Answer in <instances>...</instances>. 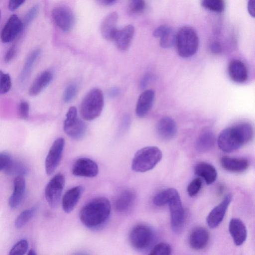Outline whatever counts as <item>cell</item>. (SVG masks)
<instances>
[{
	"instance_id": "cell-1",
	"label": "cell",
	"mask_w": 255,
	"mask_h": 255,
	"mask_svg": "<svg viewBox=\"0 0 255 255\" xmlns=\"http://www.w3.org/2000/svg\"><path fill=\"white\" fill-rule=\"evenodd\" d=\"M111 211V206L108 199L98 197L82 207L79 213V219L85 226L91 229H97L108 221Z\"/></svg>"
},
{
	"instance_id": "cell-2",
	"label": "cell",
	"mask_w": 255,
	"mask_h": 255,
	"mask_svg": "<svg viewBox=\"0 0 255 255\" xmlns=\"http://www.w3.org/2000/svg\"><path fill=\"white\" fill-rule=\"evenodd\" d=\"M253 133V128L248 123L226 128L220 132L218 137V147L225 152H233L250 142Z\"/></svg>"
},
{
	"instance_id": "cell-3",
	"label": "cell",
	"mask_w": 255,
	"mask_h": 255,
	"mask_svg": "<svg viewBox=\"0 0 255 255\" xmlns=\"http://www.w3.org/2000/svg\"><path fill=\"white\" fill-rule=\"evenodd\" d=\"M162 157V151L157 147H144L134 154L131 162V169L136 172L149 171L158 164Z\"/></svg>"
},
{
	"instance_id": "cell-4",
	"label": "cell",
	"mask_w": 255,
	"mask_h": 255,
	"mask_svg": "<svg viewBox=\"0 0 255 255\" xmlns=\"http://www.w3.org/2000/svg\"><path fill=\"white\" fill-rule=\"evenodd\" d=\"M199 43L197 33L191 26H184L176 33L175 45L181 57L188 58L194 55L198 50Z\"/></svg>"
},
{
	"instance_id": "cell-5",
	"label": "cell",
	"mask_w": 255,
	"mask_h": 255,
	"mask_svg": "<svg viewBox=\"0 0 255 255\" xmlns=\"http://www.w3.org/2000/svg\"><path fill=\"white\" fill-rule=\"evenodd\" d=\"M104 104L102 91L94 88L88 92L83 99L80 109L82 118L86 121H92L101 114Z\"/></svg>"
},
{
	"instance_id": "cell-6",
	"label": "cell",
	"mask_w": 255,
	"mask_h": 255,
	"mask_svg": "<svg viewBox=\"0 0 255 255\" xmlns=\"http://www.w3.org/2000/svg\"><path fill=\"white\" fill-rule=\"evenodd\" d=\"M129 241L131 247L136 251H146L150 249L155 239L153 229L144 224L135 225L129 234Z\"/></svg>"
},
{
	"instance_id": "cell-7",
	"label": "cell",
	"mask_w": 255,
	"mask_h": 255,
	"mask_svg": "<svg viewBox=\"0 0 255 255\" xmlns=\"http://www.w3.org/2000/svg\"><path fill=\"white\" fill-rule=\"evenodd\" d=\"M65 185V177L59 173L54 175L47 184L45 189V197L51 208L58 204Z\"/></svg>"
},
{
	"instance_id": "cell-8",
	"label": "cell",
	"mask_w": 255,
	"mask_h": 255,
	"mask_svg": "<svg viewBox=\"0 0 255 255\" xmlns=\"http://www.w3.org/2000/svg\"><path fill=\"white\" fill-rule=\"evenodd\" d=\"M170 214V225L175 233H179L183 228L185 215L179 193L174 196L168 203Z\"/></svg>"
},
{
	"instance_id": "cell-9",
	"label": "cell",
	"mask_w": 255,
	"mask_h": 255,
	"mask_svg": "<svg viewBox=\"0 0 255 255\" xmlns=\"http://www.w3.org/2000/svg\"><path fill=\"white\" fill-rule=\"evenodd\" d=\"M65 145L64 139L59 137L52 143L45 161V171L47 175L52 174L61 159Z\"/></svg>"
},
{
	"instance_id": "cell-10",
	"label": "cell",
	"mask_w": 255,
	"mask_h": 255,
	"mask_svg": "<svg viewBox=\"0 0 255 255\" xmlns=\"http://www.w3.org/2000/svg\"><path fill=\"white\" fill-rule=\"evenodd\" d=\"M52 16L56 25L64 31H68L75 23V16L72 10L66 6H59L53 9Z\"/></svg>"
},
{
	"instance_id": "cell-11",
	"label": "cell",
	"mask_w": 255,
	"mask_h": 255,
	"mask_svg": "<svg viewBox=\"0 0 255 255\" xmlns=\"http://www.w3.org/2000/svg\"><path fill=\"white\" fill-rule=\"evenodd\" d=\"M71 171L76 176L94 177L98 174L99 169L98 165L93 160L81 157L74 162Z\"/></svg>"
},
{
	"instance_id": "cell-12",
	"label": "cell",
	"mask_w": 255,
	"mask_h": 255,
	"mask_svg": "<svg viewBox=\"0 0 255 255\" xmlns=\"http://www.w3.org/2000/svg\"><path fill=\"white\" fill-rule=\"evenodd\" d=\"M232 200V194H227L222 202L211 210L206 219L207 223L210 228H215L221 224Z\"/></svg>"
},
{
	"instance_id": "cell-13",
	"label": "cell",
	"mask_w": 255,
	"mask_h": 255,
	"mask_svg": "<svg viewBox=\"0 0 255 255\" xmlns=\"http://www.w3.org/2000/svg\"><path fill=\"white\" fill-rule=\"evenodd\" d=\"M22 20L16 14L11 15L3 26L0 35L3 43L12 41L23 29Z\"/></svg>"
},
{
	"instance_id": "cell-14",
	"label": "cell",
	"mask_w": 255,
	"mask_h": 255,
	"mask_svg": "<svg viewBox=\"0 0 255 255\" xmlns=\"http://www.w3.org/2000/svg\"><path fill=\"white\" fill-rule=\"evenodd\" d=\"M210 240V234L208 230L202 227L194 228L189 237V244L193 250L199 251L205 249Z\"/></svg>"
},
{
	"instance_id": "cell-15",
	"label": "cell",
	"mask_w": 255,
	"mask_h": 255,
	"mask_svg": "<svg viewBox=\"0 0 255 255\" xmlns=\"http://www.w3.org/2000/svg\"><path fill=\"white\" fill-rule=\"evenodd\" d=\"M156 132L162 139H172L177 131V126L175 121L170 117H163L159 120L156 126Z\"/></svg>"
},
{
	"instance_id": "cell-16",
	"label": "cell",
	"mask_w": 255,
	"mask_h": 255,
	"mask_svg": "<svg viewBox=\"0 0 255 255\" xmlns=\"http://www.w3.org/2000/svg\"><path fill=\"white\" fill-rule=\"evenodd\" d=\"M118 20V14L116 12L109 13L103 20L100 31L104 39L114 41L118 30L117 26Z\"/></svg>"
},
{
	"instance_id": "cell-17",
	"label": "cell",
	"mask_w": 255,
	"mask_h": 255,
	"mask_svg": "<svg viewBox=\"0 0 255 255\" xmlns=\"http://www.w3.org/2000/svg\"><path fill=\"white\" fill-rule=\"evenodd\" d=\"M136 199V192L132 188H128L122 191L116 198L114 207L119 213L128 211L133 206Z\"/></svg>"
},
{
	"instance_id": "cell-18",
	"label": "cell",
	"mask_w": 255,
	"mask_h": 255,
	"mask_svg": "<svg viewBox=\"0 0 255 255\" xmlns=\"http://www.w3.org/2000/svg\"><path fill=\"white\" fill-rule=\"evenodd\" d=\"M228 74L231 79L237 83L246 82L249 76L246 65L239 59H234L230 62L228 66Z\"/></svg>"
},
{
	"instance_id": "cell-19",
	"label": "cell",
	"mask_w": 255,
	"mask_h": 255,
	"mask_svg": "<svg viewBox=\"0 0 255 255\" xmlns=\"http://www.w3.org/2000/svg\"><path fill=\"white\" fill-rule=\"evenodd\" d=\"M155 97L152 89L144 91L139 96L135 108L136 115L140 118L145 117L150 110Z\"/></svg>"
},
{
	"instance_id": "cell-20",
	"label": "cell",
	"mask_w": 255,
	"mask_h": 255,
	"mask_svg": "<svg viewBox=\"0 0 255 255\" xmlns=\"http://www.w3.org/2000/svg\"><path fill=\"white\" fill-rule=\"evenodd\" d=\"M229 231L236 246H241L246 241L247 237V228L240 219L235 218L230 220Z\"/></svg>"
},
{
	"instance_id": "cell-21",
	"label": "cell",
	"mask_w": 255,
	"mask_h": 255,
	"mask_svg": "<svg viewBox=\"0 0 255 255\" xmlns=\"http://www.w3.org/2000/svg\"><path fill=\"white\" fill-rule=\"evenodd\" d=\"M153 35L160 38V45L163 48H169L175 44L176 33L171 27L162 25L156 28Z\"/></svg>"
},
{
	"instance_id": "cell-22",
	"label": "cell",
	"mask_w": 255,
	"mask_h": 255,
	"mask_svg": "<svg viewBox=\"0 0 255 255\" xmlns=\"http://www.w3.org/2000/svg\"><path fill=\"white\" fill-rule=\"evenodd\" d=\"M222 167L226 170L241 173L246 171L250 165L248 159L244 158H234L223 156L220 160Z\"/></svg>"
},
{
	"instance_id": "cell-23",
	"label": "cell",
	"mask_w": 255,
	"mask_h": 255,
	"mask_svg": "<svg viewBox=\"0 0 255 255\" xmlns=\"http://www.w3.org/2000/svg\"><path fill=\"white\" fill-rule=\"evenodd\" d=\"M63 129L65 132L74 139L81 138L85 134L86 126L85 123L78 118L64 121Z\"/></svg>"
},
{
	"instance_id": "cell-24",
	"label": "cell",
	"mask_w": 255,
	"mask_h": 255,
	"mask_svg": "<svg viewBox=\"0 0 255 255\" xmlns=\"http://www.w3.org/2000/svg\"><path fill=\"white\" fill-rule=\"evenodd\" d=\"M25 187L24 178L22 176H17L13 181V192L8 200V205L11 209H16L21 202Z\"/></svg>"
},
{
	"instance_id": "cell-25",
	"label": "cell",
	"mask_w": 255,
	"mask_h": 255,
	"mask_svg": "<svg viewBox=\"0 0 255 255\" xmlns=\"http://www.w3.org/2000/svg\"><path fill=\"white\" fill-rule=\"evenodd\" d=\"M82 192L81 186H76L68 190L62 199V206L65 213H70L77 205Z\"/></svg>"
},
{
	"instance_id": "cell-26",
	"label": "cell",
	"mask_w": 255,
	"mask_h": 255,
	"mask_svg": "<svg viewBox=\"0 0 255 255\" xmlns=\"http://www.w3.org/2000/svg\"><path fill=\"white\" fill-rule=\"evenodd\" d=\"M134 33V28L130 24L118 29L114 41L121 50H126L129 47Z\"/></svg>"
},
{
	"instance_id": "cell-27",
	"label": "cell",
	"mask_w": 255,
	"mask_h": 255,
	"mask_svg": "<svg viewBox=\"0 0 255 255\" xmlns=\"http://www.w3.org/2000/svg\"><path fill=\"white\" fill-rule=\"evenodd\" d=\"M216 141L215 133L211 130H206L203 131L197 138L195 147L199 152H207L214 147Z\"/></svg>"
},
{
	"instance_id": "cell-28",
	"label": "cell",
	"mask_w": 255,
	"mask_h": 255,
	"mask_svg": "<svg viewBox=\"0 0 255 255\" xmlns=\"http://www.w3.org/2000/svg\"><path fill=\"white\" fill-rule=\"evenodd\" d=\"M194 172L196 175L204 179L208 185L214 183L218 176L215 167L205 162L198 163L194 167Z\"/></svg>"
},
{
	"instance_id": "cell-29",
	"label": "cell",
	"mask_w": 255,
	"mask_h": 255,
	"mask_svg": "<svg viewBox=\"0 0 255 255\" xmlns=\"http://www.w3.org/2000/svg\"><path fill=\"white\" fill-rule=\"evenodd\" d=\"M52 74L49 71H45L41 73L31 84L29 94L35 96L39 94L51 82Z\"/></svg>"
},
{
	"instance_id": "cell-30",
	"label": "cell",
	"mask_w": 255,
	"mask_h": 255,
	"mask_svg": "<svg viewBox=\"0 0 255 255\" xmlns=\"http://www.w3.org/2000/svg\"><path fill=\"white\" fill-rule=\"evenodd\" d=\"M178 193L177 190L170 188L159 191L153 198V203L157 206H162L167 204L170 200Z\"/></svg>"
},
{
	"instance_id": "cell-31",
	"label": "cell",
	"mask_w": 255,
	"mask_h": 255,
	"mask_svg": "<svg viewBox=\"0 0 255 255\" xmlns=\"http://www.w3.org/2000/svg\"><path fill=\"white\" fill-rule=\"evenodd\" d=\"M7 175H17L22 176L27 172L25 166L19 161L11 159L6 168L4 170Z\"/></svg>"
},
{
	"instance_id": "cell-32",
	"label": "cell",
	"mask_w": 255,
	"mask_h": 255,
	"mask_svg": "<svg viewBox=\"0 0 255 255\" xmlns=\"http://www.w3.org/2000/svg\"><path fill=\"white\" fill-rule=\"evenodd\" d=\"M201 5L209 10L217 12H222L225 8L224 0H201Z\"/></svg>"
},
{
	"instance_id": "cell-33",
	"label": "cell",
	"mask_w": 255,
	"mask_h": 255,
	"mask_svg": "<svg viewBox=\"0 0 255 255\" xmlns=\"http://www.w3.org/2000/svg\"><path fill=\"white\" fill-rule=\"evenodd\" d=\"M40 53L39 49H35L27 57L21 74L20 80L21 81H24L26 78L31 71L33 63L39 55Z\"/></svg>"
},
{
	"instance_id": "cell-34",
	"label": "cell",
	"mask_w": 255,
	"mask_h": 255,
	"mask_svg": "<svg viewBox=\"0 0 255 255\" xmlns=\"http://www.w3.org/2000/svg\"><path fill=\"white\" fill-rule=\"evenodd\" d=\"M35 211L34 208L23 211L16 218L15 221V226L17 229L23 227L32 217Z\"/></svg>"
},
{
	"instance_id": "cell-35",
	"label": "cell",
	"mask_w": 255,
	"mask_h": 255,
	"mask_svg": "<svg viewBox=\"0 0 255 255\" xmlns=\"http://www.w3.org/2000/svg\"><path fill=\"white\" fill-rule=\"evenodd\" d=\"M171 246L165 243H160L156 245L150 251L151 255H169L171 254Z\"/></svg>"
},
{
	"instance_id": "cell-36",
	"label": "cell",
	"mask_w": 255,
	"mask_h": 255,
	"mask_svg": "<svg viewBox=\"0 0 255 255\" xmlns=\"http://www.w3.org/2000/svg\"><path fill=\"white\" fill-rule=\"evenodd\" d=\"M28 249V243L25 240H21L17 242L9 251L10 255H22L25 254Z\"/></svg>"
},
{
	"instance_id": "cell-37",
	"label": "cell",
	"mask_w": 255,
	"mask_h": 255,
	"mask_svg": "<svg viewBox=\"0 0 255 255\" xmlns=\"http://www.w3.org/2000/svg\"><path fill=\"white\" fill-rule=\"evenodd\" d=\"M145 8L144 0H128V9L132 13H140L144 11Z\"/></svg>"
},
{
	"instance_id": "cell-38",
	"label": "cell",
	"mask_w": 255,
	"mask_h": 255,
	"mask_svg": "<svg viewBox=\"0 0 255 255\" xmlns=\"http://www.w3.org/2000/svg\"><path fill=\"white\" fill-rule=\"evenodd\" d=\"M11 87V80L8 74L0 70V95L9 91Z\"/></svg>"
},
{
	"instance_id": "cell-39",
	"label": "cell",
	"mask_w": 255,
	"mask_h": 255,
	"mask_svg": "<svg viewBox=\"0 0 255 255\" xmlns=\"http://www.w3.org/2000/svg\"><path fill=\"white\" fill-rule=\"evenodd\" d=\"M202 181L199 178L192 180L187 186V190L190 197H194L197 195L202 188Z\"/></svg>"
},
{
	"instance_id": "cell-40",
	"label": "cell",
	"mask_w": 255,
	"mask_h": 255,
	"mask_svg": "<svg viewBox=\"0 0 255 255\" xmlns=\"http://www.w3.org/2000/svg\"><path fill=\"white\" fill-rule=\"evenodd\" d=\"M38 11L39 6L35 5L27 11L23 18V21H22L24 28L27 26L35 17L38 13Z\"/></svg>"
},
{
	"instance_id": "cell-41",
	"label": "cell",
	"mask_w": 255,
	"mask_h": 255,
	"mask_svg": "<svg viewBox=\"0 0 255 255\" xmlns=\"http://www.w3.org/2000/svg\"><path fill=\"white\" fill-rule=\"evenodd\" d=\"M77 87L74 84H70L65 89L63 94V100L65 102L71 101L75 96Z\"/></svg>"
},
{
	"instance_id": "cell-42",
	"label": "cell",
	"mask_w": 255,
	"mask_h": 255,
	"mask_svg": "<svg viewBox=\"0 0 255 255\" xmlns=\"http://www.w3.org/2000/svg\"><path fill=\"white\" fill-rule=\"evenodd\" d=\"M29 110V104L25 101L21 102L18 107V115L22 119H26L28 118Z\"/></svg>"
},
{
	"instance_id": "cell-43",
	"label": "cell",
	"mask_w": 255,
	"mask_h": 255,
	"mask_svg": "<svg viewBox=\"0 0 255 255\" xmlns=\"http://www.w3.org/2000/svg\"><path fill=\"white\" fill-rule=\"evenodd\" d=\"M10 156L6 153H0V171L4 170L11 160Z\"/></svg>"
},
{
	"instance_id": "cell-44",
	"label": "cell",
	"mask_w": 255,
	"mask_h": 255,
	"mask_svg": "<svg viewBox=\"0 0 255 255\" xmlns=\"http://www.w3.org/2000/svg\"><path fill=\"white\" fill-rule=\"evenodd\" d=\"M25 0H9L8 2V8L11 11H14L17 9Z\"/></svg>"
},
{
	"instance_id": "cell-45",
	"label": "cell",
	"mask_w": 255,
	"mask_h": 255,
	"mask_svg": "<svg viewBox=\"0 0 255 255\" xmlns=\"http://www.w3.org/2000/svg\"><path fill=\"white\" fill-rule=\"evenodd\" d=\"M211 52L214 54H219L222 51V47L221 44L218 41H214L211 43L210 47Z\"/></svg>"
},
{
	"instance_id": "cell-46",
	"label": "cell",
	"mask_w": 255,
	"mask_h": 255,
	"mask_svg": "<svg viewBox=\"0 0 255 255\" xmlns=\"http://www.w3.org/2000/svg\"><path fill=\"white\" fill-rule=\"evenodd\" d=\"M16 54V48L15 47L12 46L10 47L6 52L5 56L4 57V60L6 62L10 61L13 57L15 56Z\"/></svg>"
},
{
	"instance_id": "cell-47",
	"label": "cell",
	"mask_w": 255,
	"mask_h": 255,
	"mask_svg": "<svg viewBox=\"0 0 255 255\" xmlns=\"http://www.w3.org/2000/svg\"><path fill=\"white\" fill-rule=\"evenodd\" d=\"M255 0H249L248 2V11L250 15L255 16Z\"/></svg>"
},
{
	"instance_id": "cell-48",
	"label": "cell",
	"mask_w": 255,
	"mask_h": 255,
	"mask_svg": "<svg viewBox=\"0 0 255 255\" xmlns=\"http://www.w3.org/2000/svg\"><path fill=\"white\" fill-rule=\"evenodd\" d=\"M150 78V75L149 74L145 75L140 82V87L141 89L144 88L148 83Z\"/></svg>"
},
{
	"instance_id": "cell-49",
	"label": "cell",
	"mask_w": 255,
	"mask_h": 255,
	"mask_svg": "<svg viewBox=\"0 0 255 255\" xmlns=\"http://www.w3.org/2000/svg\"><path fill=\"white\" fill-rule=\"evenodd\" d=\"M120 93V90L117 87H113L111 88L108 92L109 97L114 98L117 96Z\"/></svg>"
},
{
	"instance_id": "cell-50",
	"label": "cell",
	"mask_w": 255,
	"mask_h": 255,
	"mask_svg": "<svg viewBox=\"0 0 255 255\" xmlns=\"http://www.w3.org/2000/svg\"><path fill=\"white\" fill-rule=\"evenodd\" d=\"M99 3L103 5H110L115 3L116 0H96Z\"/></svg>"
},
{
	"instance_id": "cell-51",
	"label": "cell",
	"mask_w": 255,
	"mask_h": 255,
	"mask_svg": "<svg viewBox=\"0 0 255 255\" xmlns=\"http://www.w3.org/2000/svg\"><path fill=\"white\" fill-rule=\"evenodd\" d=\"M36 254V253L35 252V251H34L32 249L28 251V252L27 253V255H35Z\"/></svg>"
},
{
	"instance_id": "cell-52",
	"label": "cell",
	"mask_w": 255,
	"mask_h": 255,
	"mask_svg": "<svg viewBox=\"0 0 255 255\" xmlns=\"http://www.w3.org/2000/svg\"><path fill=\"white\" fill-rule=\"evenodd\" d=\"M0 17H1V11L0 10Z\"/></svg>"
}]
</instances>
